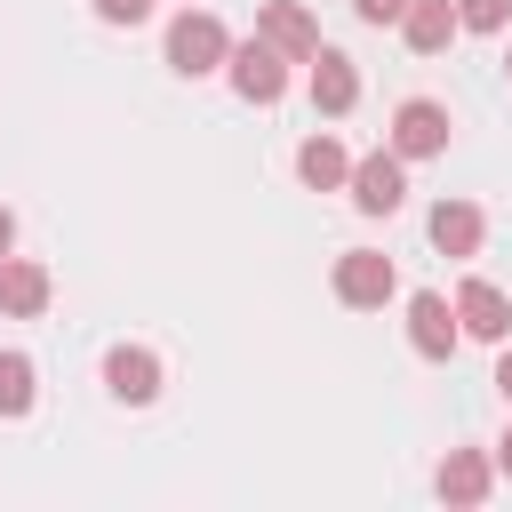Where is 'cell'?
Masks as SVG:
<instances>
[{"mask_svg": "<svg viewBox=\"0 0 512 512\" xmlns=\"http://www.w3.org/2000/svg\"><path fill=\"white\" fill-rule=\"evenodd\" d=\"M232 56V32L208 16V8H184L176 24H168V64L184 72V80H200V72H216Z\"/></svg>", "mask_w": 512, "mask_h": 512, "instance_id": "cell-1", "label": "cell"}, {"mask_svg": "<svg viewBox=\"0 0 512 512\" xmlns=\"http://www.w3.org/2000/svg\"><path fill=\"white\" fill-rule=\"evenodd\" d=\"M224 72H232V88L248 96V104H280V88H288V56L256 32V40H240L232 56H224Z\"/></svg>", "mask_w": 512, "mask_h": 512, "instance_id": "cell-2", "label": "cell"}, {"mask_svg": "<svg viewBox=\"0 0 512 512\" xmlns=\"http://www.w3.org/2000/svg\"><path fill=\"white\" fill-rule=\"evenodd\" d=\"M392 152H400V160H432V152H448V104L408 96V104L392 112Z\"/></svg>", "mask_w": 512, "mask_h": 512, "instance_id": "cell-3", "label": "cell"}, {"mask_svg": "<svg viewBox=\"0 0 512 512\" xmlns=\"http://www.w3.org/2000/svg\"><path fill=\"white\" fill-rule=\"evenodd\" d=\"M352 208L360 216H392L400 208V192H408V176H400V152H368V160H352Z\"/></svg>", "mask_w": 512, "mask_h": 512, "instance_id": "cell-4", "label": "cell"}, {"mask_svg": "<svg viewBox=\"0 0 512 512\" xmlns=\"http://www.w3.org/2000/svg\"><path fill=\"white\" fill-rule=\"evenodd\" d=\"M392 288H400L392 256H376V248H344V256H336V296H344V304L368 312V304H384Z\"/></svg>", "mask_w": 512, "mask_h": 512, "instance_id": "cell-5", "label": "cell"}, {"mask_svg": "<svg viewBox=\"0 0 512 512\" xmlns=\"http://www.w3.org/2000/svg\"><path fill=\"white\" fill-rule=\"evenodd\" d=\"M456 328L480 336V344H504V336H512V296H504L496 280H464V288H456Z\"/></svg>", "mask_w": 512, "mask_h": 512, "instance_id": "cell-6", "label": "cell"}, {"mask_svg": "<svg viewBox=\"0 0 512 512\" xmlns=\"http://www.w3.org/2000/svg\"><path fill=\"white\" fill-rule=\"evenodd\" d=\"M456 336H464V328H456V304H448V296H432V288L408 296V344H416L424 360H448Z\"/></svg>", "mask_w": 512, "mask_h": 512, "instance_id": "cell-7", "label": "cell"}, {"mask_svg": "<svg viewBox=\"0 0 512 512\" xmlns=\"http://www.w3.org/2000/svg\"><path fill=\"white\" fill-rule=\"evenodd\" d=\"M256 32H264V40H272L288 64H304V56L320 48V24H312L296 0H264V8H256Z\"/></svg>", "mask_w": 512, "mask_h": 512, "instance_id": "cell-8", "label": "cell"}, {"mask_svg": "<svg viewBox=\"0 0 512 512\" xmlns=\"http://www.w3.org/2000/svg\"><path fill=\"white\" fill-rule=\"evenodd\" d=\"M304 64H312V112H328V120H336V112H352V104H360V72H352V56L312 48Z\"/></svg>", "mask_w": 512, "mask_h": 512, "instance_id": "cell-9", "label": "cell"}, {"mask_svg": "<svg viewBox=\"0 0 512 512\" xmlns=\"http://www.w3.org/2000/svg\"><path fill=\"white\" fill-rule=\"evenodd\" d=\"M104 384H112V400L144 408V400H160V360L144 344H120V352H104Z\"/></svg>", "mask_w": 512, "mask_h": 512, "instance_id": "cell-10", "label": "cell"}, {"mask_svg": "<svg viewBox=\"0 0 512 512\" xmlns=\"http://www.w3.org/2000/svg\"><path fill=\"white\" fill-rule=\"evenodd\" d=\"M400 32H408L416 56H440L464 24H456V0H408V8H400Z\"/></svg>", "mask_w": 512, "mask_h": 512, "instance_id": "cell-11", "label": "cell"}, {"mask_svg": "<svg viewBox=\"0 0 512 512\" xmlns=\"http://www.w3.org/2000/svg\"><path fill=\"white\" fill-rule=\"evenodd\" d=\"M0 312H16V320L48 312V272L24 264V256H0Z\"/></svg>", "mask_w": 512, "mask_h": 512, "instance_id": "cell-12", "label": "cell"}, {"mask_svg": "<svg viewBox=\"0 0 512 512\" xmlns=\"http://www.w3.org/2000/svg\"><path fill=\"white\" fill-rule=\"evenodd\" d=\"M480 232H488V224H480L472 200H440V208H432V248H440V256H472Z\"/></svg>", "mask_w": 512, "mask_h": 512, "instance_id": "cell-13", "label": "cell"}, {"mask_svg": "<svg viewBox=\"0 0 512 512\" xmlns=\"http://www.w3.org/2000/svg\"><path fill=\"white\" fill-rule=\"evenodd\" d=\"M296 176H304L312 192H336V184L352 176V160H344V144H336V136H304V152H296Z\"/></svg>", "mask_w": 512, "mask_h": 512, "instance_id": "cell-14", "label": "cell"}, {"mask_svg": "<svg viewBox=\"0 0 512 512\" xmlns=\"http://www.w3.org/2000/svg\"><path fill=\"white\" fill-rule=\"evenodd\" d=\"M440 496H448V504H480V496H488V456H480V448H448Z\"/></svg>", "mask_w": 512, "mask_h": 512, "instance_id": "cell-15", "label": "cell"}, {"mask_svg": "<svg viewBox=\"0 0 512 512\" xmlns=\"http://www.w3.org/2000/svg\"><path fill=\"white\" fill-rule=\"evenodd\" d=\"M32 392H40L32 360H24V352H0V416H24V408H32Z\"/></svg>", "mask_w": 512, "mask_h": 512, "instance_id": "cell-16", "label": "cell"}, {"mask_svg": "<svg viewBox=\"0 0 512 512\" xmlns=\"http://www.w3.org/2000/svg\"><path fill=\"white\" fill-rule=\"evenodd\" d=\"M504 16H512V0H456L464 32H504Z\"/></svg>", "mask_w": 512, "mask_h": 512, "instance_id": "cell-17", "label": "cell"}, {"mask_svg": "<svg viewBox=\"0 0 512 512\" xmlns=\"http://www.w3.org/2000/svg\"><path fill=\"white\" fill-rule=\"evenodd\" d=\"M144 8H152V0H96L104 24H144Z\"/></svg>", "mask_w": 512, "mask_h": 512, "instance_id": "cell-18", "label": "cell"}, {"mask_svg": "<svg viewBox=\"0 0 512 512\" xmlns=\"http://www.w3.org/2000/svg\"><path fill=\"white\" fill-rule=\"evenodd\" d=\"M400 8H408V0H352L360 24H400Z\"/></svg>", "mask_w": 512, "mask_h": 512, "instance_id": "cell-19", "label": "cell"}, {"mask_svg": "<svg viewBox=\"0 0 512 512\" xmlns=\"http://www.w3.org/2000/svg\"><path fill=\"white\" fill-rule=\"evenodd\" d=\"M496 392H504V400H512V352H504V360H496Z\"/></svg>", "mask_w": 512, "mask_h": 512, "instance_id": "cell-20", "label": "cell"}, {"mask_svg": "<svg viewBox=\"0 0 512 512\" xmlns=\"http://www.w3.org/2000/svg\"><path fill=\"white\" fill-rule=\"evenodd\" d=\"M8 240H16V216H8V208H0V256H8Z\"/></svg>", "mask_w": 512, "mask_h": 512, "instance_id": "cell-21", "label": "cell"}, {"mask_svg": "<svg viewBox=\"0 0 512 512\" xmlns=\"http://www.w3.org/2000/svg\"><path fill=\"white\" fill-rule=\"evenodd\" d=\"M496 464H504V472H512V432H504V440H496Z\"/></svg>", "mask_w": 512, "mask_h": 512, "instance_id": "cell-22", "label": "cell"}, {"mask_svg": "<svg viewBox=\"0 0 512 512\" xmlns=\"http://www.w3.org/2000/svg\"><path fill=\"white\" fill-rule=\"evenodd\" d=\"M504 72H512V56H504Z\"/></svg>", "mask_w": 512, "mask_h": 512, "instance_id": "cell-23", "label": "cell"}]
</instances>
